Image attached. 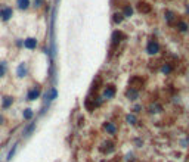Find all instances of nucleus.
<instances>
[{
  "instance_id": "nucleus-6",
  "label": "nucleus",
  "mask_w": 189,
  "mask_h": 162,
  "mask_svg": "<svg viewBox=\"0 0 189 162\" xmlns=\"http://www.w3.org/2000/svg\"><path fill=\"white\" fill-rule=\"evenodd\" d=\"M160 52V43L157 40H149L146 44V53L148 55H157Z\"/></svg>"
},
{
  "instance_id": "nucleus-20",
  "label": "nucleus",
  "mask_w": 189,
  "mask_h": 162,
  "mask_svg": "<svg viewBox=\"0 0 189 162\" xmlns=\"http://www.w3.org/2000/svg\"><path fill=\"white\" fill-rule=\"evenodd\" d=\"M160 69H161L162 74L168 75V74H171V71H173V66H171V63H167V62H166V63H162V65H161Z\"/></svg>"
},
{
  "instance_id": "nucleus-8",
  "label": "nucleus",
  "mask_w": 189,
  "mask_h": 162,
  "mask_svg": "<svg viewBox=\"0 0 189 162\" xmlns=\"http://www.w3.org/2000/svg\"><path fill=\"white\" fill-rule=\"evenodd\" d=\"M136 9H137V12H139V13L146 15V13H149V12L152 11V6H151L148 2H137Z\"/></svg>"
},
{
  "instance_id": "nucleus-4",
  "label": "nucleus",
  "mask_w": 189,
  "mask_h": 162,
  "mask_svg": "<svg viewBox=\"0 0 189 162\" xmlns=\"http://www.w3.org/2000/svg\"><path fill=\"white\" fill-rule=\"evenodd\" d=\"M12 16H13V9L11 6H3L2 9H0V19H2V21L7 22Z\"/></svg>"
},
{
  "instance_id": "nucleus-15",
  "label": "nucleus",
  "mask_w": 189,
  "mask_h": 162,
  "mask_svg": "<svg viewBox=\"0 0 189 162\" xmlns=\"http://www.w3.org/2000/svg\"><path fill=\"white\" fill-rule=\"evenodd\" d=\"M22 118L25 119V121H31V119L34 118V110L31 108H25L22 110Z\"/></svg>"
},
{
  "instance_id": "nucleus-5",
  "label": "nucleus",
  "mask_w": 189,
  "mask_h": 162,
  "mask_svg": "<svg viewBox=\"0 0 189 162\" xmlns=\"http://www.w3.org/2000/svg\"><path fill=\"white\" fill-rule=\"evenodd\" d=\"M41 96V87L40 86H34V87H31L30 90H28V93H27V100H36V99H39Z\"/></svg>"
},
{
  "instance_id": "nucleus-23",
  "label": "nucleus",
  "mask_w": 189,
  "mask_h": 162,
  "mask_svg": "<svg viewBox=\"0 0 189 162\" xmlns=\"http://www.w3.org/2000/svg\"><path fill=\"white\" fill-rule=\"evenodd\" d=\"M176 28H177L180 32H186V31H188V24L183 22V21H177V22H176Z\"/></svg>"
},
{
  "instance_id": "nucleus-1",
  "label": "nucleus",
  "mask_w": 189,
  "mask_h": 162,
  "mask_svg": "<svg viewBox=\"0 0 189 162\" xmlns=\"http://www.w3.org/2000/svg\"><path fill=\"white\" fill-rule=\"evenodd\" d=\"M145 86V78H142V77L139 75H133L130 80H128V87H132V89H136V90H139Z\"/></svg>"
},
{
  "instance_id": "nucleus-24",
  "label": "nucleus",
  "mask_w": 189,
  "mask_h": 162,
  "mask_svg": "<svg viewBox=\"0 0 189 162\" xmlns=\"http://www.w3.org/2000/svg\"><path fill=\"white\" fill-rule=\"evenodd\" d=\"M126 122H127L128 125H134V124L137 122L136 115H134V114H128V115H126Z\"/></svg>"
},
{
  "instance_id": "nucleus-17",
  "label": "nucleus",
  "mask_w": 189,
  "mask_h": 162,
  "mask_svg": "<svg viewBox=\"0 0 189 162\" xmlns=\"http://www.w3.org/2000/svg\"><path fill=\"white\" fill-rule=\"evenodd\" d=\"M30 5H31L30 0H16V6H18V9H21V11H27L30 7Z\"/></svg>"
},
{
  "instance_id": "nucleus-28",
  "label": "nucleus",
  "mask_w": 189,
  "mask_h": 162,
  "mask_svg": "<svg viewBox=\"0 0 189 162\" xmlns=\"http://www.w3.org/2000/svg\"><path fill=\"white\" fill-rule=\"evenodd\" d=\"M15 44L18 46V47H24V40H22V38H16Z\"/></svg>"
},
{
  "instance_id": "nucleus-10",
  "label": "nucleus",
  "mask_w": 189,
  "mask_h": 162,
  "mask_svg": "<svg viewBox=\"0 0 189 162\" xmlns=\"http://www.w3.org/2000/svg\"><path fill=\"white\" fill-rule=\"evenodd\" d=\"M104 130L111 136H115L117 134V125L114 122H111V121H105L104 122Z\"/></svg>"
},
{
  "instance_id": "nucleus-18",
  "label": "nucleus",
  "mask_w": 189,
  "mask_h": 162,
  "mask_svg": "<svg viewBox=\"0 0 189 162\" xmlns=\"http://www.w3.org/2000/svg\"><path fill=\"white\" fill-rule=\"evenodd\" d=\"M34 130H36V122H30V124L24 128L22 134L25 136V137H28V136H31V134H33V131H34Z\"/></svg>"
},
{
  "instance_id": "nucleus-11",
  "label": "nucleus",
  "mask_w": 189,
  "mask_h": 162,
  "mask_svg": "<svg viewBox=\"0 0 189 162\" xmlns=\"http://www.w3.org/2000/svg\"><path fill=\"white\" fill-rule=\"evenodd\" d=\"M45 97H46V100H47V103L53 102V100L58 97V90H56L55 87H50V89L47 90V93L45 95Z\"/></svg>"
},
{
  "instance_id": "nucleus-27",
  "label": "nucleus",
  "mask_w": 189,
  "mask_h": 162,
  "mask_svg": "<svg viewBox=\"0 0 189 162\" xmlns=\"http://www.w3.org/2000/svg\"><path fill=\"white\" fill-rule=\"evenodd\" d=\"M43 5H45V0H34L33 2V6L36 7V9H40Z\"/></svg>"
},
{
  "instance_id": "nucleus-25",
  "label": "nucleus",
  "mask_w": 189,
  "mask_h": 162,
  "mask_svg": "<svg viewBox=\"0 0 189 162\" xmlns=\"http://www.w3.org/2000/svg\"><path fill=\"white\" fill-rule=\"evenodd\" d=\"M6 72H7V63L5 61H0V78L5 77Z\"/></svg>"
},
{
  "instance_id": "nucleus-30",
  "label": "nucleus",
  "mask_w": 189,
  "mask_h": 162,
  "mask_svg": "<svg viewBox=\"0 0 189 162\" xmlns=\"http://www.w3.org/2000/svg\"><path fill=\"white\" fill-rule=\"evenodd\" d=\"M3 124H5V116L0 114V125H3Z\"/></svg>"
},
{
  "instance_id": "nucleus-22",
  "label": "nucleus",
  "mask_w": 189,
  "mask_h": 162,
  "mask_svg": "<svg viewBox=\"0 0 189 162\" xmlns=\"http://www.w3.org/2000/svg\"><path fill=\"white\" fill-rule=\"evenodd\" d=\"M149 112L151 114H158V112H162V106L160 103H152L149 106Z\"/></svg>"
},
{
  "instance_id": "nucleus-2",
  "label": "nucleus",
  "mask_w": 189,
  "mask_h": 162,
  "mask_svg": "<svg viewBox=\"0 0 189 162\" xmlns=\"http://www.w3.org/2000/svg\"><path fill=\"white\" fill-rule=\"evenodd\" d=\"M115 93H117V89L114 84H108V86H105L104 91H102V97H104V100H111V99H114Z\"/></svg>"
},
{
  "instance_id": "nucleus-31",
  "label": "nucleus",
  "mask_w": 189,
  "mask_h": 162,
  "mask_svg": "<svg viewBox=\"0 0 189 162\" xmlns=\"http://www.w3.org/2000/svg\"><path fill=\"white\" fill-rule=\"evenodd\" d=\"M109 162H120V156H115L114 159H111Z\"/></svg>"
},
{
  "instance_id": "nucleus-12",
  "label": "nucleus",
  "mask_w": 189,
  "mask_h": 162,
  "mask_svg": "<svg viewBox=\"0 0 189 162\" xmlns=\"http://www.w3.org/2000/svg\"><path fill=\"white\" fill-rule=\"evenodd\" d=\"M126 97H127L128 100H136L137 97H139V90L128 87V89L126 90Z\"/></svg>"
},
{
  "instance_id": "nucleus-13",
  "label": "nucleus",
  "mask_w": 189,
  "mask_h": 162,
  "mask_svg": "<svg viewBox=\"0 0 189 162\" xmlns=\"http://www.w3.org/2000/svg\"><path fill=\"white\" fill-rule=\"evenodd\" d=\"M13 105V97L12 96H5L3 99H2V109H9L11 106Z\"/></svg>"
},
{
  "instance_id": "nucleus-7",
  "label": "nucleus",
  "mask_w": 189,
  "mask_h": 162,
  "mask_svg": "<svg viewBox=\"0 0 189 162\" xmlns=\"http://www.w3.org/2000/svg\"><path fill=\"white\" fill-rule=\"evenodd\" d=\"M28 75V63L27 62H21L16 68V77L18 78H24V77Z\"/></svg>"
},
{
  "instance_id": "nucleus-14",
  "label": "nucleus",
  "mask_w": 189,
  "mask_h": 162,
  "mask_svg": "<svg viewBox=\"0 0 189 162\" xmlns=\"http://www.w3.org/2000/svg\"><path fill=\"white\" fill-rule=\"evenodd\" d=\"M164 16H166V21L168 25L171 24H176V13L174 12H171V11H166L164 12Z\"/></svg>"
},
{
  "instance_id": "nucleus-9",
  "label": "nucleus",
  "mask_w": 189,
  "mask_h": 162,
  "mask_svg": "<svg viewBox=\"0 0 189 162\" xmlns=\"http://www.w3.org/2000/svg\"><path fill=\"white\" fill-rule=\"evenodd\" d=\"M37 44H39V41L36 37H28V38L24 40V47L28 49V50H34L37 47Z\"/></svg>"
},
{
  "instance_id": "nucleus-19",
  "label": "nucleus",
  "mask_w": 189,
  "mask_h": 162,
  "mask_svg": "<svg viewBox=\"0 0 189 162\" xmlns=\"http://www.w3.org/2000/svg\"><path fill=\"white\" fill-rule=\"evenodd\" d=\"M104 146H106V147H99V150L102 152V153H111L114 150V143L112 142H106V143H104Z\"/></svg>"
},
{
  "instance_id": "nucleus-21",
  "label": "nucleus",
  "mask_w": 189,
  "mask_h": 162,
  "mask_svg": "<svg viewBox=\"0 0 189 162\" xmlns=\"http://www.w3.org/2000/svg\"><path fill=\"white\" fill-rule=\"evenodd\" d=\"M123 15H124V18H130V16L133 15V7L130 5H124V7H123Z\"/></svg>"
},
{
  "instance_id": "nucleus-3",
  "label": "nucleus",
  "mask_w": 189,
  "mask_h": 162,
  "mask_svg": "<svg viewBox=\"0 0 189 162\" xmlns=\"http://www.w3.org/2000/svg\"><path fill=\"white\" fill-rule=\"evenodd\" d=\"M123 40H126V34L120 30H115L112 32V37H111V44H112V47H115L117 44L121 43Z\"/></svg>"
},
{
  "instance_id": "nucleus-29",
  "label": "nucleus",
  "mask_w": 189,
  "mask_h": 162,
  "mask_svg": "<svg viewBox=\"0 0 189 162\" xmlns=\"http://www.w3.org/2000/svg\"><path fill=\"white\" fill-rule=\"evenodd\" d=\"M140 109H142V108H140L139 105H136V106L133 108V114H137V112H140Z\"/></svg>"
},
{
  "instance_id": "nucleus-26",
  "label": "nucleus",
  "mask_w": 189,
  "mask_h": 162,
  "mask_svg": "<svg viewBox=\"0 0 189 162\" xmlns=\"http://www.w3.org/2000/svg\"><path fill=\"white\" fill-rule=\"evenodd\" d=\"M16 149H18V143H15L13 144V147L9 150V153H7V156H6V161H11L13 156H15V153H16Z\"/></svg>"
},
{
  "instance_id": "nucleus-16",
  "label": "nucleus",
  "mask_w": 189,
  "mask_h": 162,
  "mask_svg": "<svg viewBox=\"0 0 189 162\" xmlns=\"http://www.w3.org/2000/svg\"><path fill=\"white\" fill-rule=\"evenodd\" d=\"M112 22L115 24V25H118V24H121L123 21H124V15H123V12H114L112 13Z\"/></svg>"
}]
</instances>
